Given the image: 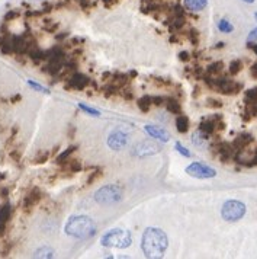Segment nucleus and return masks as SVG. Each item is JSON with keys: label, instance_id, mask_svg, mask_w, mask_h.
<instances>
[{"label": "nucleus", "instance_id": "obj_1", "mask_svg": "<svg viewBox=\"0 0 257 259\" xmlns=\"http://www.w3.org/2000/svg\"><path fill=\"white\" fill-rule=\"evenodd\" d=\"M167 244H168L167 236L160 228L148 227L142 234L141 249L148 258H161L167 249Z\"/></svg>", "mask_w": 257, "mask_h": 259}, {"label": "nucleus", "instance_id": "obj_2", "mask_svg": "<svg viewBox=\"0 0 257 259\" xmlns=\"http://www.w3.org/2000/svg\"><path fill=\"white\" fill-rule=\"evenodd\" d=\"M96 230H97V227H96L94 221L86 215L71 217L65 224V233L68 236L77 237V239H89V237L94 236Z\"/></svg>", "mask_w": 257, "mask_h": 259}, {"label": "nucleus", "instance_id": "obj_3", "mask_svg": "<svg viewBox=\"0 0 257 259\" xmlns=\"http://www.w3.org/2000/svg\"><path fill=\"white\" fill-rule=\"evenodd\" d=\"M100 243L105 247H116V249H125L129 247V244L132 243V236L128 230L123 228H113L110 231H107L106 234H103Z\"/></svg>", "mask_w": 257, "mask_h": 259}, {"label": "nucleus", "instance_id": "obj_4", "mask_svg": "<svg viewBox=\"0 0 257 259\" xmlns=\"http://www.w3.org/2000/svg\"><path fill=\"white\" fill-rule=\"evenodd\" d=\"M122 196H123V189L118 185H106V186L99 188L94 192L96 202H99L102 205L116 204L122 199Z\"/></svg>", "mask_w": 257, "mask_h": 259}, {"label": "nucleus", "instance_id": "obj_5", "mask_svg": "<svg viewBox=\"0 0 257 259\" xmlns=\"http://www.w3.org/2000/svg\"><path fill=\"white\" fill-rule=\"evenodd\" d=\"M245 214V205L240 201H227L222 205L221 215L227 221H238Z\"/></svg>", "mask_w": 257, "mask_h": 259}, {"label": "nucleus", "instance_id": "obj_6", "mask_svg": "<svg viewBox=\"0 0 257 259\" xmlns=\"http://www.w3.org/2000/svg\"><path fill=\"white\" fill-rule=\"evenodd\" d=\"M186 173L193 176V178H197V179H208V178H213L216 175L215 169L206 166V164H202V163H192L186 167Z\"/></svg>", "mask_w": 257, "mask_h": 259}, {"label": "nucleus", "instance_id": "obj_7", "mask_svg": "<svg viewBox=\"0 0 257 259\" xmlns=\"http://www.w3.org/2000/svg\"><path fill=\"white\" fill-rule=\"evenodd\" d=\"M90 81H91V80H90L86 74L76 71V73H73V74L65 80L64 87H65L67 90H84V89L90 84Z\"/></svg>", "mask_w": 257, "mask_h": 259}, {"label": "nucleus", "instance_id": "obj_8", "mask_svg": "<svg viewBox=\"0 0 257 259\" xmlns=\"http://www.w3.org/2000/svg\"><path fill=\"white\" fill-rule=\"evenodd\" d=\"M126 143H128V135L121 130H115L107 138V146L112 150H121L126 146Z\"/></svg>", "mask_w": 257, "mask_h": 259}, {"label": "nucleus", "instance_id": "obj_9", "mask_svg": "<svg viewBox=\"0 0 257 259\" xmlns=\"http://www.w3.org/2000/svg\"><path fill=\"white\" fill-rule=\"evenodd\" d=\"M41 198H42V192H41V189L39 188H32L28 194H26V196L23 198V210L25 211H30L39 201H41Z\"/></svg>", "mask_w": 257, "mask_h": 259}, {"label": "nucleus", "instance_id": "obj_10", "mask_svg": "<svg viewBox=\"0 0 257 259\" xmlns=\"http://www.w3.org/2000/svg\"><path fill=\"white\" fill-rule=\"evenodd\" d=\"M253 143V135L248 134V132H242V134H238L234 141H232V147L235 148V151H242L248 144Z\"/></svg>", "mask_w": 257, "mask_h": 259}, {"label": "nucleus", "instance_id": "obj_11", "mask_svg": "<svg viewBox=\"0 0 257 259\" xmlns=\"http://www.w3.org/2000/svg\"><path fill=\"white\" fill-rule=\"evenodd\" d=\"M158 151V147L154 146V144H150V143H139L135 148H134V154L138 156V157H142V156H150V154H154Z\"/></svg>", "mask_w": 257, "mask_h": 259}, {"label": "nucleus", "instance_id": "obj_12", "mask_svg": "<svg viewBox=\"0 0 257 259\" xmlns=\"http://www.w3.org/2000/svg\"><path fill=\"white\" fill-rule=\"evenodd\" d=\"M61 167V172H65V173H78L81 169H83V164L78 159H68L65 160L64 163L60 164Z\"/></svg>", "mask_w": 257, "mask_h": 259}, {"label": "nucleus", "instance_id": "obj_13", "mask_svg": "<svg viewBox=\"0 0 257 259\" xmlns=\"http://www.w3.org/2000/svg\"><path fill=\"white\" fill-rule=\"evenodd\" d=\"M164 106L167 109V112L173 113V115H180L181 113V105L180 100L174 96H168L164 99Z\"/></svg>", "mask_w": 257, "mask_h": 259}, {"label": "nucleus", "instance_id": "obj_14", "mask_svg": "<svg viewBox=\"0 0 257 259\" xmlns=\"http://www.w3.org/2000/svg\"><path fill=\"white\" fill-rule=\"evenodd\" d=\"M145 131H147L152 138H157V140H161V141H168V140H170V134H168L167 131H164L163 128H160V127L145 125Z\"/></svg>", "mask_w": 257, "mask_h": 259}, {"label": "nucleus", "instance_id": "obj_15", "mask_svg": "<svg viewBox=\"0 0 257 259\" xmlns=\"http://www.w3.org/2000/svg\"><path fill=\"white\" fill-rule=\"evenodd\" d=\"M199 130L208 135H212L213 132H216V125H215V116L206 118L199 124Z\"/></svg>", "mask_w": 257, "mask_h": 259}, {"label": "nucleus", "instance_id": "obj_16", "mask_svg": "<svg viewBox=\"0 0 257 259\" xmlns=\"http://www.w3.org/2000/svg\"><path fill=\"white\" fill-rule=\"evenodd\" d=\"M58 150V147H55L54 150H39L38 153H36V156L33 157V163L35 164H44L45 162H48L52 156H54V153Z\"/></svg>", "mask_w": 257, "mask_h": 259}, {"label": "nucleus", "instance_id": "obj_17", "mask_svg": "<svg viewBox=\"0 0 257 259\" xmlns=\"http://www.w3.org/2000/svg\"><path fill=\"white\" fill-rule=\"evenodd\" d=\"M208 0H184V7L190 12H200L206 7Z\"/></svg>", "mask_w": 257, "mask_h": 259}, {"label": "nucleus", "instance_id": "obj_18", "mask_svg": "<svg viewBox=\"0 0 257 259\" xmlns=\"http://www.w3.org/2000/svg\"><path fill=\"white\" fill-rule=\"evenodd\" d=\"M28 55H29V58L32 60L33 64H41L42 61L46 60V54H45V51L39 49L38 47L33 48V49H30V51L28 52Z\"/></svg>", "mask_w": 257, "mask_h": 259}, {"label": "nucleus", "instance_id": "obj_19", "mask_svg": "<svg viewBox=\"0 0 257 259\" xmlns=\"http://www.w3.org/2000/svg\"><path fill=\"white\" fill-rule=\"evenodd\" d=\"M189 118L186 116V115H177V118H176V130L180 132V134H184V132H187L189 131Z\"/></svg>", "mask_w": 257, "mask_h": 259}, {"label": "nucleus", "instance_id": "obj_20", "mask_svg": "<svg viewBox=\"0 0 257 259\" xmlns=\"http://www.w3.org/2000/svg\"><path fill=\"white\" fill-rule=\"evenodd\" d=\"M208 140H209V135L205 134V132H202L200 130L196 131V132L192 135V141H193V144L197 146V147H205L206 143H208Z\"/></svg>", "mask_w": 257, "mask_h": 259}, {"label": "nucleus", "instance_id": "obj_21", "mask_svg": "<svg viewBox=\"0 0 257 259\" xmlns=\"http://www.w3.org/2000/svg\"><path fill=\"white\" fill-rule=\"evenodd\" d=\"M76 150H77V146H70L67 150H64L62 153H60V154L55 157V163L60 166L61 163H64L65 160H68V159L71 157V154H73V153H76Z\"/></svg>", "mask_w": 257, "mask_h": 259}, {"label": "nucleus", "instance_id": "obj_22", "mask_svg": "<svg viewBox=\"0 0 257 259\" xmlns=\"http://www.w3.org/2000/svg\"><path fill=\"white\" fill-rule=\"evenodd\" d=\"M136 105H138V108H139L141 112H148V111L151 109V106H152L151 96H150V95H145V96L139 97V99L136 100Z\"/></svg>", "mask_w": 257, "mask_h": 259}, {"label": "nucleus", "instance_id": "obj_23", "mask_svg": "<svg viewBox=\"0 0 257 259\" xmlns=\"http://www.w3.org/2000/svg\"><path fill=\"white\" fill-rule=\"evenodd\" d=\"M222 70H224V63L222 61H215V63H212V64L208 65L206 74H209V76H218V74L222 73Z\"/></svg>", "mask_w": 257, "mask_h": 259}, {"label": "nucleus", "instance_id": "obj_24", "mask_svg": "<svg viewBox=\"0 0 257 259\" xmlns=\"http://www.w3.org/2000/svg\"><path fill=\"white\" fill-rule=\"evenodd\" d=\"M119 87L118 86H115V84H112V83H107L106 86H103L102 87V92H103V95L106 96V97H113V96H118L119 95Z\"/></svg>", "mask_w": 257, "mask_h": 259}, {"label": "nucleus", "instance_id": "obj_25", "mask_svg": "<svg viewBox=\"0 0 257 259\" xmlns=\"http://www.w3.org/2000/svg\"><path fill=\"white\" fill-rule=\"evenodd\" d=\"M187 39L190 41V44L192 45H195V47H197L199 45V41H200V35H199V32H197V29H195V28H190L189 31H187Z\"/></svg>", "mask_w": 257, "mask_h": 259}, {"label": "nucleus", "instance_id": "obj_26", "mask_svg": "<svg viewBox=\"0 0 257 259\" xmlns=\"http://www.w3.org/2000/svg\"><path fill=\"white\" fill-rule=\"evenodd\" d=\"M244 102H245V105H251V103H256V102H257V87L248 89V90L245 92Z\"/></svg>", "mask_w": 257, "mask_h": 259}, {"label": "nucleus", "instance_id": "obj_27", "mask_svg": "<svg viewBox=\"0 0 257 259\" xmlns=\"http://www.w3.org/2000/svg\"><path fill=\"white\" fill-rule=\"evenodd\" d=\"M241 68H242V61H241V60H232V61L229 63L228 73H229L231 76H235V74H238V73L241 71Z\"/></svg>", "mask_w": 257, "mask_h": 259}, {"label": "nucleus", "instance_id": "obj_28", "mask_svg": "<svg viewBox=\"0 0 257 259\" xmlns=\"http://www.w3.org/2000/svg\"><path fill=\"white\" fill-rule=\"evenodd\" d=\"M54 256V252L52 249L44 246V247H39L35 253H33V258H52Z\"/></svg>", "mask_w": 257, "mask_h": 259}, {"label": "nucleus", "instance_id": "obj_29", "mask_svg": "<svg viewBox=\"0 0 257 259\" xmlns=\"http://www.w3.org/2000/svg\"><path fill=\"white\" fill-rule=\"evenodd\" d=\"M102 178V169H94L91 173H89V176H87V180H86V186H90V185H93L97 179H100Z\"/></svg>", "mask_w": 257, "mask_h": 259}, {"label": "nucleus", "instance_id": "obj_30", "mask_svg": "<svg viewBox=\"0 0 257 259\" xmlns=\"http://www.w3.org/2000/svg\"><path fill=\"white\" fill-rule=\"evenodd\" d=\"M118 96H121L123 100H126V102H131V100H134V92L128 87V86H125V87H122L121 90H119V95Z\"/></svg>", "mask_w": 257, "mask_h": 259}, {"label": "nucleus", "instance_id": "obj_31", "mask_svg": "<svg viewBox=\"0 0 257 259\" xmlns=\"http://www.w3.org/2000/svg\"><path fill=\"white\" fill-rule=\"evenodd\" d=\"M218 29H219L221 32H225V33H228V32H232L234 26H232V25H231L228 20L222 19V20H219V22H218Z\"/></svg>", "mask_w": 257, "mask_h": 259}, {"label": "nucleus", "instance_id": "obj_32", "mask_svg": "<svg viewBox=\"0 0 257 259\" xmlns=\"http://www.w3.org/2000/svg\"><path fill=\"white\" fill-rule=\"evenodd\" d=\"M78 106H80L81 111H84L86 113H89V115H91V116H99V115H100V112H99L97 109H93V108H90V106H86L84 103H80Z\"/></svg>", "mask_w": 257, "mask_h": 259}, {"label": "nucleus", "instance_id": "obj_33", "mask_svg": "<svg viewBox=\"0 0 257 259\" xmlns=\"http://www.w3.org/2000/svg\"><path fill=\"white\" fill-rule=\"evenodd\" d=\"M206 106L208 108H213V109H218V108H222V102L219 99H213V97H209L206 100Z\"/></svg>", "mask_w": 257, "mask_h": 259}, {"label": "nucleus", "instance_id": "obj_34", "mask_svg": "<svg viewBox=\"0 0 257 259\" xmlns=\"http://www.w3.org/2000/svg\"><path fill=\"white\" fill-rule=\"evenodd\" d=\"M154 84H157V86H160V87H168L170 84H171V81L167 79H160V77H155L154 79Z\"/></svg>", "mask_w": 257, "mask_h": 259}, {"label": "nucleus", "instance_id": "obj_35", "mask_svg": "<svg viewBox=\"0 0 257 259\" xmlns=\"http://www.w3.org/2000/svg\"><path fill=\"white\" fill-rule=\"evenodd\" d=\"M28 84H29L30 87H33L35 90H39V92H44V93H49L46 87H44V86H41V84H38V83L32 81V80H28Z\"/></svg>", "mask_w": 257, "mask_h": 259}, {"label": "nucleus", "instance_id": "obj_36", "mask_svg": "<svg viewBox=\"0 0 257 259\" xmlns=\"http://www.w3.org/2000/svg\"><path fill=\"white\" fill-rule=\"evenodd\" d=\"M190 58H192V54H190V52H187V51H181V52H179V60H180V61H183V63H189Z\"/></svg>", "mask_w": 257, "mask_h": 259}, {"label": "nucleus", "instance_id": "obj_37", "mask_svg": "<svg viewBox=\"0 0 257 259\" xmlns=\"http://www.w3.org/2000/svg\"><path fill=\"white\" fill-rule=\"evenodd\" d=\"M164 96H151V100H152V106H161L164 105Z\"/></svg>", "mask_w": 257, "mask_h": 259}, {"label": "nucleus", "instance_id": "obj_38", "mask_svg": "<svg viewBox=\"0 0 257 259\" xmlns=\"http://www.w3.org/2000/svg\"><path fill=\"white\" fill-rule=\"evenodd\" d=\"M176 148H177V151H179L180 154H183L184 157H190V151H189L186 147H183L180 143H176Z\"/></svg>", "mask_w": 257, "mask_h": 259}, {"label": "nucleus", "instance_id": "obj_39", "mask_svg": "<svg viewBox=\"0 0 257 259\" xmlns=\"http://www.w3.org/2000/svg\"><path fill=\"white\" fill-rule=\"evenodd\" d=\"M46 23L44 25V28H45V31H48V32H55L57 31V28H58V23H51L49 20H45Z\"/></svg>", "mask_w": 257, "mask_h": 259}, {"label": "nucleus", "instance_id": "obj_40", "mask_svg": "<svg viewBox=\"0 0 257 259\" xmlns=\"http://www.w3.org/2000/svg\"><path fill=\"white\" fill-rule=\"evenodd\" d=\"M244 166H247V167H253V166H257V150H256V153H254L253 159H251L248 163H244Z\"/></svg>", "mask_w": 257, "mask_h": 259}, {"label": "nucleus", "instance_id": "obj_41", "mask_svg": "<svg viewBox=\"0 0 257 259\" xmlns=\"http://www.w3.org/2000/svg\"><path fill=\"white\" fill-rule=\"evenodd\" d=\"M247 48H250L256 55H257V42H253V41H247Z\"/></svg>", "mask_w": 257, "mask_h": 259}, {"label": "nucleus", "instance_id": "obj_42", "mask_svg": "<svg viewBox=\"0 0 257 259\" xmlns=\"http://www.w3.org/2000/svg\"><path fill=\"white\" fill-rule=\"evenodd\" d=\"M78 4L83 10H87L90 7V0H78Z\"/></svg>", "mask_w": 257, "mask_h": 259}, {"label": "nucleus", "instance_id": "obj_43", "mask_svg": "<svg viewBox=\"0 0 257 259\" xmlns=\"http://www.w3.org/2000/svg\"><path fill=\"white\" fill-rule=\"evenodd\" d=\"M248 41H257V28L253 29L248 35Z\"/></svg>", "mask_w": 257, "mask_h": 259}, {"label": "nucleus", "instance_id": "obj_44", "mask_svg": "<svg viewBox=\"0 0 257 259\" xmlns=\"http://www.w3.org/2000/svg\"><path fill=\"white\" fill-rule=\"evenodd\" d=\"M250 73L254 79H257V63H254L251 67H250Z\"/></svg>", "mask_w": 257, "mask_h": 259}, {"label": "nucleus", "instance_id": "obj_45", "mask_svg": "<svg viewBox=\"0 0 257 259\" xmlns=\"http://www.w3.org/2000/svg\"><path fill=\"white\" fill-rule=\"evenodd\" d=\"M68 138H74V135H76V127H73V125H70L68 127Z\"/></svg>", "mask_w": 257, "mask_h": 259}, {"label": "nucleus", "instance_id": "obj_46", "mask_svg": "<svg viewBox=\"0 0 257 259\" xmlns=\"http://www.w3.org/2000/svg\"><path fill=\"white\" fill-rule=\"evenodd\" d=\"M17 16V12H9L7 15H6V20H9V19H13V17H16Z\"/></svg>", "mask_w": 257, "mask_h": 259}, {"label": "nucleus", "instance_id": "obj_47", "mask_svg": "<svg viewBox=\"0 0 257 259\" xmlns=\"http://www.w3.org/2000/svg\"><path fill=\"white\" fill-rule=\"evenodd\" d=\"M241 118H242V121H244V122H247V121H250V119H251V115L245 111V112L241 115Z\"/></svg>", "mask_w": 257, "mask_h": 259}, {"label": "nucleus", "instance_id": "obj_48", "mask_svg": "<svg viewBox=\"0 0 257 259\" xmlns=\"http://www.w3.org/2000/svg\"><path fill=\"white\" fill-rule=\"evenodd\" d=\"M200 95V89H199V86H196L195 89H193V97H197Z\"/></svg>", "mask_w": 257, "mask_h": 259}, {"label": "nucleus", "instance_id": "obj_49", "mask_svg": "<svg viewBox=\"0 0 257 259\" xmlns=\"http://www.w3.org/2000/svg\"><path fill=\"white\" fill-rule=\"evenodd\" d=\"M67 36H68V33H67V32H62V35H57L55 38H57V39L60 41V39H65Z\"/></svg>", "mask_w": 257, "mask_h": 259}, {"label": "nucleus", "instance_id": "obj_50", "mask_svg": "<svg viewBox=\"0 0 257 259\" xmlns=\"http://www.w3.org/2000/svg\"><path fill=\"white\" fill-rule=\"evenodd\" d=\"M224 45H225V44H224V42H218V44H216V47H215V48H222V47H224Z\"/></svg>", "mask_w": 257, "mask_h": 259}, {"label": "nucleus", "instance_id": "obj_51", "mask_svg": "<svg viewBox=\"0 0 257 259\" xmlns=\"http://www.w3.org/2000/svg\"><path fill=\"white\" fill-rule=\"evenodd\" d=\"M244 1H247V3H253L254 0H244Z\"/></svg>", "mask_w": 257, "mask_h": 259}, {"label": "nucleus", "instance_id": "obj_52", "mask_svg": "<svg viewBox=\"0 0 257 259\" xmlns=\"http://www.w3.org/2000/svg\"><path fill=\"white\" fill-rule=\"evenodd\" d=\"M256 19H257V13H256Z\"/></svg>", "mask_w": 257, "mask_h": 259}]
</instances>
